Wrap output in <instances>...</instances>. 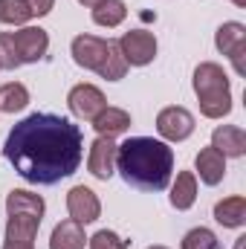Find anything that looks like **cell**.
<instances>
[{
    "mask_svg": "<svg viewBox=\"0 0 246 249\" xmlns=\"http://www.w3.org/2000/svg\"><path fill=\"white\" fill-rule=\"evenodd\" d=\"M67 107L75 119H84V122H93L105 107H107V99L105 93L96 87V84H75L67 96Z\"/></svg>",
    "mask_w": 246,
    "mask_h": 249,
    "instance_id": "cell-6",
    "label": "cell"
},
{
    "mask_svg": "<svg viewBox=\"0 0 246 249\" xmlns=\"http://www.w3.org/2000/svg\"><path fill=\"white\" fill-rule=\"evenodd\" d=\"M119 53L127 67H148L157 58V38L148 29H130L116 41Z\"/></svg>",
    "mask_w": 246,
    "mask_h": 249,
    "instance_id": "cell-5",
    "label": "cell"
},
{
    "mask_svg": "<svg viewBox=\"0 0 246 249\" xmlns=\"http://www.w3.org/2000/svg\"><path fill=\"white\" fill-rule=\"evenodd\" d=\"M70 53H72V61L78 67L93 70L107 81H119L127 72V64H124L116 41L96 38V35H75L70 44Z\"/></svg>",
    "mask_w": 246,
    "mask_h": 249,
    "instance_id": "cell-3",
    "label": "cell"
},
{
    "mask_svg": "<svg viewBox=\"0 0 246 249\" xmlns=\"http://www.w3.org/2000/svg\"><path fill=\"white\" fill-rule=\"evenodd\" d=\"M3 154L26 183L55 186L78 171L84 136L58 113H29L9 130Z\"/></svg>",
    "mask_w": 246,
    "mask_h": 249,
    "instance_id": "cell-1",
    "label": "cell"
},
{
    "mask_svg": "<svg viewBox=\"0 0 246 249\" xmlns=\"http://www.w3.org/2000/svg\"><path fill=\"white\" fill-rule=\"evenodd\" d=\"M194 200H197V177L191 171H180L171 186V206L177 212H185L194 206Z\"/></svg>",
    "mask_w": 246,
    "mask_h": 249,
    "instance_id": "cell-19",
    "label": "cell"
},
{
    "mask_svg": "<svg viewBox=\"0 0 246 249\" xmlns=\"http://www.w3.org/2000/svg\"><path fill=\"white\" fill-rule=\"evenodd\" d=\"M12 44L18 50L20 64H38L50 50V35L41 26H23V29L12 32Z\"/></svg>",
    "mask_w": 246,
    "mask_h": 249,
    "instance_id": "cell-8",
    "label": "cell"
},
{
    "mask_svg": "<svg viewBox=\"0 0 246 249\" xmlns=\"http://www.w3.org/2000/svg\"><path fill=\"white\" fill-rule=\"evenodd\" d=\"M214 220L223 229H241L246 223V197L235 194V197H223L214 203Z\"/></svg>",
    "mask_w": 246,
    "mask_h": 249,
    "instance_id": "cell-14",
    "label": "cell"
},
{
    "mask_svg": "<svg viewBox=\"0 0 246 249\" xmlns=\"http://www.w3.org/2000/svg\"><path fill=\"white\" fill-rule=\"evenodd\" d=\"M32 18V9L26 0H0V23L6 26H23Z\"/></svg>",
    "mask_w": 246,
    "mask_h": 249,
    "instance_id": "cell-22",
    "label": "cell"
},
{
    "mask_svg": "<svg viewBox=\"0 0 246 249\" xmlns=\"http://www.w3.org/2000/svg\"><path fill=\"white\" fill-rule=\"evenodd\" d=\"M38 229H41V220L38 217L9 214V220H6V241H12V244H35Z\"/></svg>",
    "mask_w": 246,
    "mask_h": 249,
    "instance_id": "cell-17",
    "label": "cell"
},
{
    "mask_svg": "<svg viewBox=\"0 0 246 249\" xmlns=\"http://www.w3.org/2000/svg\"><path fill=\"white\" fill-rule=\"evenodd\" d=\"M157 133L165 142H183V139H188L194 133V113L180 107V105L162 107L157 113Z\"/></svg>",
    "mask_w": 246,
    "mask_h": 249,
    "instance_id": "cell-7",
    "label": "cell"
},
{
    "mask_svg": "<svg viewBox=\"0 0 246 249\" xmlns=\"http://www.w3.org/2000/svg\"><path fill=\"white\" fill-rule=\"evenodd\" d=\"M3 249H35V244H12V241H6Z\"/></svg>",
    "mask_w": 246,
    "mask_h": 249,
    "instance_id": "cell-28",
    "label": "cell"
},
{
    "mask_svg": "<svg viewBox=\"0 0 246 249\" xmlns=\"http://www.w3.org/2000/svg\"><path fill=\"white\" fill-rule=\"evenodd\" d=\"M235 249H244V238H238V247Z\"/></svg>",
    "mask_w": 246,
    "mask_h": 249,
    "instance_id": "cell-31",
    "label": "cell"
},
{
    "mask_svg": "<svg viewBox=\"0 0 246 249\" xmlns=\"http://www.w3.org/2000/svg\"><path fill=\"white\" fill-rule=\"evenodd\" d=\"M78 3H81V6H87V9H96V6H99V3H105V0H78Z\"/></svg>",
    "mask_w": 246,
    "mask_h": 249,
    "instance_id": "cell-29",
    "label": "cell"
},
{
    "mask_svg": "<svg viewBox=\"0 0 246 249\" xmlns=\"http://www.w3.org/2000/svg\"><path fill=\"white\" fill-rule=\"evenodd\" d=\"M211 148L220 151L226 160H229V157H232V160L244 157L246 154L244 127H238V124H220V127H214V130H211Z\"/></svg>",
    "mask_w": 246,
    "mask_h": 249,
    "instance_id": "cell-11",
    "label": "cell"
},
{
    "mask_svg": "<svg viewBox=\"0 0 246 249\" xmlns=\"http://www.w3.org/2000/svg\"><path fill=\"white\" fill-rule=\"evenodd\" d=\"M194 96L206 119H223L232 113V84L220 64L203 61L194 70Z\"/></svg>",
    "mask_w": 246,
    "mask_h": 249,
    "instance_id": "cell-4",
    "label": "cell"
},
{
    "mask_svg": "<svg viewBox=\"0 0 246 249\" xmlns=\"http://www.w3.org/2000/svg\"><path fill=\"white\" fill-rule=\"evenodd\" d=\"M93 127H96V133L99 136H107V139H116V136H122L124 130L130 127V113L122 110V107H105L96 119H93Z\"/></svg>",
    "mask_w": 246,
    "mask_h": 249,
    "instance_id": "cell-15",
    "label": "cell"
},
{
    "mask_svg": "<svg viewBox=\"0 0 246 249\" xmlns=\"http://www.w3.org/2000/svg\"><path fill=\"white\" fill-rule=\"evenodd\" d=\"M148 249H168V247H148Z\"/></svg>",
    "mask_w": 246,
    "mask_h": 249,
    "instance_id": "cell-32",
    "label": "cell"
},
{
    "mask_svg": "<svg viewBox=\"0 0 246 249\" xmlns=\"http://www.w3.org/2000/svg\"><path fill=\"white\" fill-rule=\"evenodd\" d=\"M194 168H197V177H200L206 186H217V183H223V177H226V157L209 145V148H203V151L197 154Z\"/></svg>",
    "mask_w": 246,
    "mask_h": 249,
    "instance_id": "cell-12",
    "label": "cell"
},
{
    "mask_svg": "<svg viewBox=\"0 0 246 249\" xmlns=\"http://www.w3.org/2000/svg\"><path fill=\"white\" fill-rule=\"evenodd\" d=\"M47 203L41 194H32L26 188H12L6 194V214H29V217H44Z\"/></svg>",
    "mask_w": 246,
    "mask_h": 249,
    "instance_id": "cell-13",
    "label": "cell"
},
{
    "mask_svg": "<svg viewBox=\"0 0 246 249\" xmlns=\"http://www.w3.org/2000/svg\"><path fill=\"white\" fill-rule=\"evenodd\" d=\"M124 18H127V6L124 0H105L93 9V23L96 26H105V29H113L119 26Z\"/></svg>",
    "mask_w": 246,
    "mask_h": 249,
    "instance_id": "cell-21",
    "label": "cell"
},
{
    "mask_svg": "<svg viewBox=\"0 0 246 249\" xmlns=\"http://www.w3.org/2000/svg\"><path fill=\"white\" fill-rule=\"evenodd\" d=\"M232 3H235V6H246V0H232Z\"/></svg>",
    "mask_w": 246,
    "mask_h": 249,
    "instance_id": "cell-30",
    "label": "cell"
},
{
    "mask_svg": "<svg viewBox=\"0 0 246 249\" xmlns=\"http://www.w3.org/2000/svg\"><path fill=\"white\" fill-rule=\"evenodd\" d=\"M29 105V90L20 81H9L0 87V110L3 113H20Z\"/></svg>",
    "mask_w": 246,
    "mask_h": 249,
    "instance_id": "cell-20",
    "label": "cell"
},
{
    "mask_svg": "<svg viewBox=\"0 0 246 249\" xmlns=\"http://www.w3.org/2000/svg\"><path fill=\"white\" fill-rule=\"evenodd\" d=\"M214 47L229 58L238 47H246V26L238 20H226L217 26V35H214Z\"/></svg>",
    "mask_w": 246,
    "mask_h": 249,
    "instance_id": "cell-18",
    "label": "cell"
},
{
    "mask_svg": "<svg viewBox=\"0 0 246 249\" xmlns=\"http://www.w3.org/2000/svg\"><path fill=\"white\" fill-rule=\"evenodd\" d=\"M26 3H29V9H32V18H44V15H50L53 6H55V0H26Z\"/></svg>",
    "mask_w": 246,
    "mask_h": 249,
    "instance_id": "cell-26",
    "label": "cell"
},
{
    "mask_svg": "<svg viewBox=\"0 0 246 249\" xmlns=\"http://www.w3.org/2000/svg\"><path fill=\"white\" fill-rule=\"evenodd\" d=\"M84 244H87L84 226L75 223L72 217L61 220L50 235V249H84Z\"/></svg>",
    "mask_w": 246,
    "mask_h": 249,
    "instance_id": "cell-16",
    "label": "cell"
},
{
    "mask_svg": "<svg viewBox=\"0 0 246 249\" xmlns=\"http://www.w3.org/2000/svg\"><path fill=\"white\" fill-rule=\"evenodd\" d=\"M87 168L96 180H110L116 174V142L107 136H96L90 145V157H87Z\"/></svg>",
    "mask_w": 246,
    "mask_h": 249,
    "instance_id": "cell-10",
    "label": "cell"
},
{
    "mask_svg": "<svg viewBox=\"0 0 246 249\" xmlns=\"http://www.w3.org/2000/svg\"><path fill=\"white\" fill-rule=\"evenodd\" d=\"M229 61H232V67H235L238 75H246V47H238V50L229 55Z\"/></svg>",
    "mask_w": 246,
    "mask_h": 249,
    "instance_id": "cell-27",
    "label": "cell"
},
{
    "mask_svg": "<svg viewBox=\"0 0 246 249\" xmlns=\"http://www.w3.org/2000/svg\"><path fill=\"white\" fill-rule=\"evenodd\" d=\"M116 171L139 191H162L171 183L174 151L154 136H130L116 145Z\"/></svg>",
    "mask_w": 246,
    "mask_h": 249,
    "instance_id": "cell-2",
    "label": "cell"
},
{
    "mask_svg": "<svg viewBox=\"0 0 246 249\" xmlns=\"http://www.w3.org/2000/svg\"><path fill=\"white\" fill-rule=\"evenodd\" d=\"M87 247L90 249H127V241H122L110 229H99L93 238H87Z\"/></svg>",
    "mask_w": 246,
    "mask_h": 249,
    "instance_id": "cell-25",
    "label": "cell"
},
{
    "mask_svg": "<svg viewBox=\"0 0 246 249\" xmlns=\"http://www.w3.org/2000/svg\"><path fill=\"white\" fill-rule=\"evenodd\" d=\"M180 249H220V241H217V235L211 232V229H206V226H197V229H191V232H185L183 244Z\"/></svg>",
    "mask_w": 246,
    "mask_h": 249,
    "instance_id": "cell-23",
    "label": "cell"
},
{
    "mask_svg": "<svg viewBox=\"0 0 246 249\" xmlns=\"http://www.w3.org/2000/svg\"><path fill=\"white\" fill-rule=\"evenodd\" d=\"M67 212L75 223L87 226V223H96L99 214H102V203L96 197V191L87 186H72L67 194Z\"/></svg>",
    "mask_w": 246,
    "mask_h": 249,
    "instance_id": "cell-9",
    "label": "cell"
},
{
    "mask_svg": "<svg viewBox=\"0 0 246 249\" xmlns=\"http://www.w3.org/2000/svg\"><path fill=\"white\" fill-rule=\"evenodd\" d=\"M18 67H23V64L12 44V32H0V70H18Z\"/></svg>",
    "mask_w": 246,
    "mask_h": 249,
    "instance_id": "cell-24",
    "label": "cell"
}]
</instances>
